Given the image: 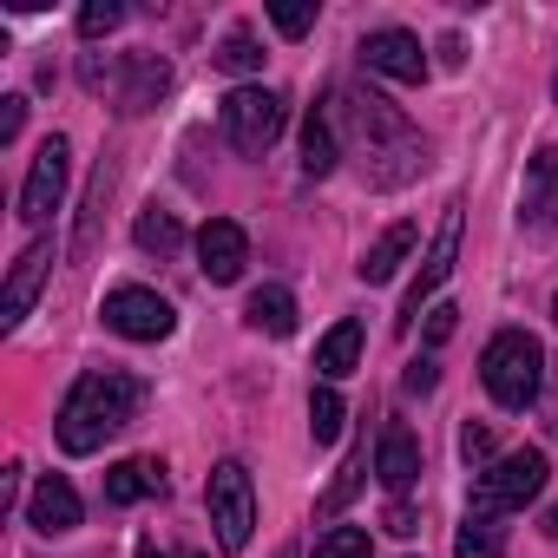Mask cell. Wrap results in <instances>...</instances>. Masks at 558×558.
<instances>
[{"label": "cell", "mask_w": 558, "mask_h": 558, "mask_svg": "<svg viewBox=\"0 0 558 558\" xmlns=\"http://www.w3.org/2000/svg\"><path fill=\"white\" fill-rule=\"evenodd\" d=\"M138 401H145L138 375H125V368H86L73 381V395L60 401L53 434H60L66 453H99L112 434H125L138 421Z\"/></svg>", "instance_id": "1"}, {"label": "cell", "mask_w": 558, "mask_h": 558, "mask_svg": "<svg viewBox=\"0 0 558 558\" xmlns=\"http://www.w3.org/2000/svg\"><path fill=\"white\" fill-rule=\"evenodd\" d=\"M375 473H381V486H388V493H408V486L421 480V440H414L401 421L381 434V447H375Z\"/></svg>", "instance_id": "15"}, {"label": "cell", "mask_w": 558, "mask_h": 558, "mask_svg": "<svg viewBox=\"0 0 558 558\" xmlns=\"http://www.w3.org/2000/svg\"><path fill=\"white\" fill-rule=\"evenodd\" d=\"M47 269H53V243H27L21 263H14V276H8V296H0V323H8V329L34 310V296H40V283H47Z\"/></svg>", "instance_id": "13"}, {"label": "cell", "mask_w": 558, "mask_h": 558, "mask_svg": "<svg viewBox=\"0 0 558 558\" xmlns=\"http://www.w3.org/2000/svg\"><path fill=\"white\" fill-rule=\"evenodd\" d=\"M499 545H506V525L486 519V512H466V525L453 538V558H499Z\"/></svg>", "instance_id": "22"}, {"label": "cell", "mask_w": 558, "mask_h": 558, "mask_svg": "<svg viewBox=\"0 0 558 558\" xmlns=\"http://www.w3.org/2000/svg\"><path fill=\"white\" fill-rule=\"evenodd\" d=\"M453 256H460V204L440 217V236H434V250H427V263H421V276H414V290H408V303H401V329L421 316V303L453 276Z\"/></svg>", "instance_id": "12"}, {"label": "cell", "mask_w": 558, "mask_h": 558, "mask_svg": "<svg viewBox=\"0 0 558 558\" xmlns=\"http://www.w3.org/2000/svg\"><path fill=\"white\" fill-rule=\"evenodd\" d=\"M388 532H395V538H414V532H421L414 506H401V499H395V506H388Z\"/></svg>", "instance_id": "33"}, {"label": "cell", "mask_w": 558, "mask_h": 558, "mask_svg": "<svg viewBox=\"0 0 558 558\" xmlns=\"http://www.w3.org/2000/svg\"><path fill=\"white\" fill-rule=\"evenodd\" d=\"M27 525H34V532H47V538L73 532V525H80V493H73V480L47 473V480L34 486V499H27Z\"/></svg>", "instance_id": "14"}, {"label": "cell", "mask_w": 558, "mask_h": 558, "mask_svg": "<svg viewBox=\"0 0 558 558\" xmlns=\"http://www.w3.org/2000/svg\"><path fill=\"white\" fill-rule=\"evenodd\" d=\"M243 316H250V329H263V336H296V296H290L283 283H263Z\"/></svg>", "instance_id": "20"}, {"label": "cell", "mask_w": 558, "mask_h": 558, "mask_svg": "<svg viewBox=\"0 0 558 558\" xmlns=\"http://www.w3.org/2000/svg\"><path fill=\"white\" fill-rule=\"evenodd\" d=\"M151 493H165V460H119L106 473V499L112 506H138Z\"/></svg>", "instance_id": "17"}, {"label": "cell", "mask_w": 558, "mask_h": 558, "mask_svg": "<svg viewBox=\"0 0 558 558\" xmlns=\"http://www.w3.org/2000/svg\"><path fill=\"white\" fill-rule=\"evenodd\" d=\"M66 165H73L66 138H60V132L40 138L34 165H27V184H21V217H27V223H47V217L60 210V197H66Z\"/></svg>", "instance_id": "8"}, {"label": "cell", "mask_w": 558, "mask_h": 558, "mask_svg": "<svg viewBox=\"0 0 558 558\" xmlns=\"http://www.w3.org/2000/svg\"><path fill=\"white\" fill-rule=\"evenodd\" d=\"M362 66L381 73V80H401V86H421L427 80V53H421V40L408 27H375L362 40Z\"/></svg>", "instance_id": "10"}, {"label": "cell", "mask_w": 558, "mask_h": 558, "mask_svg": "<svg viewBox=\"0 0 558 558\" xmlns=\"http://www.w3.org/2000/svg\"><path fill=\"white\" fill-rule=\"evenodd\" d=\"M132 236H138V250H158V256H171V250L184 243V223H178L171 210H145Z\"/></svg>", "instance_id": "23"}, {"label": "cell", "mask_w": 558, "mask_h": 558, "mask_svg": "<svg viewBox=\"0 0 558 558\" xmlns=\"http://www.w3.org/2000/svg\"><path fill=\"white\" fill-rule=\"evenodd\" d=\"M362 466H368V453H355V460L342 466V480L329 486V499H323V512H342V506L355 499V486H362Z\"/></svg>", "instance_id": "30"}, {"label": "cell", "mask_w": 558, "mask_h": 558, "mask_svg": "<svg viewBox=\"0 0 558 558\" xmlns=\"http://www.w3.org/2000/svg\"><path fill=\"white\" fill-rule=\"evenodd\" d=\"M243 263H250V236H243V223L210 217V223L197 230V269L210 276V283H236Z\"/></svg>", "instance_id": "11"}, {"label": "cell", "mask_w": 558, "mask_h": 558, "mask_svg": "<svg viewBox=\"0 0 558 558\" xmlns=\"http://www.w3.org/2000/svg\"><path fill=\"white\" fill-rule=\"evenodd\" d=\"M545 532H551V538H558V506H551V512H545Z\"/></svg>", "instance_id": "36"}, {"label": "cell", "mask_w": 558, "mask_h": 558, "mask_svg": "<svg viewBox=\"0 0 558 558\" xmlns=\"http://www.w3.org/2000/svg\"><path fill=\"white\" fill-rule=\"evenodd\" d=\"M545 453L538 447H519L506 460H493L480 480H473V506L466 512H486V519H506V512H525V499L545 493Z\"/></svg>", "instance_id": "4"}, {"label": "cell", "mask_w": 558, "mask_h": 558, "mask_svg": "<svg viewBox=\"0 0 558 558\" xmlns=\"http://www.w3.org/2000/svg\"><path fill=\"white\" fill-rule=\"evenodd\" d=\"M21 125H27V99H21V93H14V99H0V145H14Z\"/></svg>", "instance_id": "32"}, {"label": "cell", "mask_w": 558, "mask_h": 558, "mask_svg": "<svg viewBox=\"0 0 558 558\" xmlns=\"http://www.w3.org/2000/svg\"><path fill=\"white\" fill-rule=\"evenodd\" d=\"M480 381H486V395L499 401V408H532L538 401V388H545V349H538V336H525V329H499L493 342H486V355H480Z\"/></svg>", "instance_id": "3"}, {"label": "cell", "mask_w": 558, "mask_h": 558, "mask_svg": "<svg viewBox=\"0 0 558 558\" xmlns=\"http://www.w3.org/2000/svg\"><path fill=\"white\" fill-rule=\"evenodd\" d=\"M119 21H125V8H119V0H86V8H80V34H86V40L112 34Z\"/></svg>", "instance_id": "29"}, {"label": "cell", "mask_w": 558, "mask_h": 558, "mask_svg": "<svg viewBox=\"0 0 558 558\" xmlns=\"http://www.w3.org/2000/svg\"><path fill=\"white\" fill-rule=\"evenodd\" d=\"M283 119H290V99L269 93V86H236L223 99V132L243 158H263L276 138H283Z\"/></svg>", "instance_id": "6"}, {"label": "cell", "mask_w": 558, "mask_h": 558, "mask_svg": "<svg viewBox=\"0 0 558 558\" xmlns=\"http://www.w3.org/2000/svg\"><path fill=\"white\" fill-rule=\"evenodd\" d=\"M269 27L283 34V40H303V34L316 27V8H296V0H276V8H269Z\"/></svg>", "instance_id": "28"}, {"label": "cell", "mask_w": 558, "mask_h": 558, "mask_svg": "<svg viewBox=\"0 0 558 558\" xmlns=\"http://www.w3.org/2000/svg\"><path fill=\"white\" fill-rule=\"evenodd\" d=\"M276 558H303V551H296V545H283V551H276Z\"/></svg>", "instance_id": "37"}, {"label": "cell", "mask_w": 558, "mask_h": 558, "mask_svg": "<svg viewBox=\"0 0 558 558\" xmlns=\"http://www.w3.org/2000/svg\"><path fill=\"white\" fill-rule=\"evenodd\" d=\"M453 316H460V310H453V303H440V310L427 316V342H447V336H453Z\"/></svg>", "instance_id": "34"}, {"label": "cell", "mask_w": 558, "mask_h": 558, "mask_svg": "<svg viewBox=\"0 0 558 558\" xmlns=\"http://www.w3.org/2000/svg\"><path fill=\"white\" fill-rule=\"evenodd\" d=\"M551 93H558V80H551Z\"/></svg>", "instance_id": "39"}, {"label": "cell", "mask_w": 558, "mask_h": 558, "mask_svg": "<svg viewBox=\"0 0 558 558\" xmlns=\"http://www.w3.org/2000/svg\"><path fill=\"white\" fill-rule=\"evenodd\" d=\"M408 250H414V223H388V230L368 243V256L355 263V276H362V283H388V276L408 263Z\"/></svg>", "instance_id": "18"}, {"label": "cell", "mask_w": 558, "mask_h": 558, "mask_svg": "<svg viewBox=\"0 0 558 558\" xmlns=\"http://www.w3.org/2000/svg\"><path fill=\"white\" fill-rule=\"evenodd\" d=\"M460 453H466L473 466H480V460H493V427H480V421H466V427H460Z\"/></svg>", "instance_id": "31"}, {"label": "cell", "mask_w": 558, "mask_h": 558, "mask_svg": "<svg viewBox=\"0 0 558 558\" xmlns=\"http://www.w3.org/2000/svg\"><path fill=\"white\" fill-rule=\"evenodd\" d=\"M316 558H375L368 525H329V532L316 538Z\"/></svg>", "instance_id": "26"}, {"label": "cell", "mask_w": 558, "mask_h": 558, "mask_svg": "<svg viewBox=\"0 0 558 558\" xmlns=\"http://www.w3.org/2000/svg\"><path fill=\"white\" fill-rule=\"evenodd\" d=\"M342 414H349V408H342L336 388H316V395H310V434H316V447H329V440L342 434Z\"/></svg>", "instance_id": "25"}, {"label": "cell", "mask_w": 558, "mask_h": 558, "mask_svg": "<svg viewBox=\"0 0 558 558\" xmlns=\"http://www.w3.org/2000/svg\"><path fill=\"white\" fill-rule=\"evenodd\" d=\"M106 329H119L125 342H165L178 329V310L158 290H145V283H119L106 296Z\"/></svg>", "instance_id": "7"}, {"label": "cell", "mask_w": 558, "mask_h": 558, "mask_svg": "<svg viewBox=\"0 0 558 558\" xmlns=\"http://www.w3.org/2000/svg\"><path fill=\"white\" fill-rule=\"evenodd\" d=\"M525 223L532 230H551L558 223V151L551 145L532 151V171H525Z\"/></svg>", "instance_id": "16"}, {"label": "cell", "mask_w": 558, "mask_h": 558, "mask_svg": "<svg viewBox=\"0 0 558 558\" xmlns=\"http://www.w3.org/2000/svg\"><path fill=\"white\" fill-rule=\"evenodd\" d=\"M336 125H349V132L362 138V171H368V184H381V178H388V165H381V158H401V171H408V178L427 165L421 132H414L388 99H375V93H336Z\"/></svg>", "instance_id": "2"}, {"label": "cell", "mask_w": 558, "mask_h": 558, "mask_svg": "<svg viewBox=\"0 0 558 558\" xmlns=\"http://www.w3.org/2000/svg\"><path fill=\"white\" fill-rule=\"evenodd\" d=\"M106 184H112V165H99V171H93V191H86V217H80L73 256H93V243H99V204H106Z\"/></svg>", "instance_id": "24"}, {"label": "cell", "mask_w": 558, "mask_h": 558, "mask_svg": "<svg viewBox=\"0 0 558 558\" xmlns=\"http://www.w3.org/2000/svg\"><path fill=\"white\" fill-rule=\"evenodd\" d=\"M138 558H158V551H151V545H145V551H138Z\"/></svg>", "instance_id": "38"}, {"label": "cell", "mask_w": 558, "mask_h": 558, "mask_svg": "<svg viewBox=\"0 0 558 558\" xmlns=\"http://www.w3.org/2000/svg\"><path fill=\"white\" fill-rule=\"evenodd\" d=\"M204 512H210L223 551H243V545H250V532H256V486H250V466H243V460H217V466H210V480H204Z\"/></svg>", "instance_id": "5"}, {"label": "cell", "mask_w": 558, "mask_h": 558, "mask_svg": "<svg viewBox=\"0 0 558 558\" xmlns=\"http://www.w3.org/2000/svg\"><path fill=\"white\" fill-rule=\"evenodd\" d=\"M165 93H171V66H165L158 53H125V60H119V80H112V112H119V119L151 112Z\"/></svg>", "instance_id": "9"}, {"label": "cell", "mask_w": 558, "mask_h": 558, "mask_svg": "<svg viewBox=\"0 0 558 558\" xmlns=\"http://www.w3.org/2000/svg\"><path fill=\"white\" fill-rule=\"evenodd\" d=\"M551 316H558V303H551Z\"/></svg>", "instance_id": "40"}, {"label": "cell", "mask_w": 558, "mask_h": 558, "mask_svg": "<svg viewBox=\"0 0 558 558\" xmlns=\"http://www.w3.org/2000/svg\"><path fill=\"white\" fill-rule=\"evenodd\" d=\"M427 388H434V362H414L408 368V395H427Z\"/></svg>", "instance_id": "35"}, {"label": "cell", "mask_w": 558, "mask_h": 558, "mask_svg": "<svg viewBox=\"0 0 558 558\" xmlns=\"http://www.w3.org/2000/svg\"><path fill=\"white\" fill-rule=\"evenodd\" d=\"M217 66H223V73H256V66H263L256 34H250V27H230V34H223V47H217Z\"/></svg>", "instance_id": "27"}, {"label": "cell", "mask_w": 558, "mask_h": 558, "mask_svg": "<svg viewBox=\"0 0 558 558\" xmlns=\"http://www.w3.org/2000/svg\"><path fill=\"white\" fill-rule=\"evenodd\" d=\"M336 165H342V145H336V112L310 106V119H303V171H310V178H329Z\"/></svg>", "instance_id": "19"}, {"label": "cell", "mask_w": 558, "mask_h": 558, "mask_svg": "<svg viewBox=\"0 0 558 558\" xmlns=\"http://www.w3.org/2000/svg\"><path fill=\"white\" fill-rule=\"evenodd\" d=\"M355 362H362V323H336L323 336V349H316V368L329 381H342V375H355Z\"/></svg>", "instance_id": "21"}]
</instances>
